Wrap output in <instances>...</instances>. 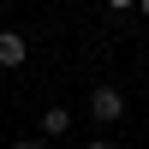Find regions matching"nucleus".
Segmentation results:
<instances>
[{"label":"nucleus","mask_w":149,"mask_h":149,"mask_svg":"<svg viewBox=\"0 0 149 149\" xmlns=\"http://www.w3.org/2000/svg\"><path fill=\"white\" fill-rule=\"evenodd\" d=\"M90 113L102 119V125H113V119L125 113V95H119L113 84H102V90H90Z\"/></svg>","instance_id":"obj_1"},{"label":"nucleus","mask_w":149,"mask_h":149,"mask_svg":"<svg viewBox=\"0 0 149 149\" xmlns=\"http://www.w3.org/2000/svg\"><path fill=\"white\" fill-rule=\"evenodd\" d=\"M24 54H30L24 36H18V30H0V66H24Z\"/></svg>","instance_id":"obj_2"},{"label":"nucleus","mask_w":149,"mask_h":149,"mask_svg":"<svg viewBox=\"0 0 149 149\" xmlns=\"http://www.w3.org/2000/svg\"><path fill=\"white\" fill-rule=\"evenodd\" d=\"M66 125H72V113H66V107H48V113H42V131H48V137H60Z\"/></svg>","instance_id":"obj_3"},{"label":"nucleus","mask_w":149,"mask_h":149,"mask_svg":"<svg viewBox=\"0 0 149 149\" xmlns=\"http://www.w3.org/2000/svg\"><path fill=\"white\" fill-rule=\"evenodd\" d=\"M6 149H48V143H36V137H24V143H6Z\"/></svg>","instance_id":"obj_4"},{"label":"nucleus","mask_w":149,"mask_h":149,"mask_svg":"<svg viewBox=\"0 0 149 149\" xmlns=\"http://www.w3.org/2000/svg\"><path fill=\"white\" fill-rule=\"evenodd\" d=\"M90 149H113V143H90Z\"/></svg>","instance_id":"obj_5"},{"label":"nucleus","mask_w":149,"mask_h":149,"mask_svg":"<svg viewBox=\"0 0 149 149\" xmlns=\"http://www.w3.org/2000/svg\"><path fill=\"white\" fill-rule=\"evenodd\" d=\"M143 18H149V0H143Z\"/></svg>","instance_id":"obj_6"}]
</instances>
